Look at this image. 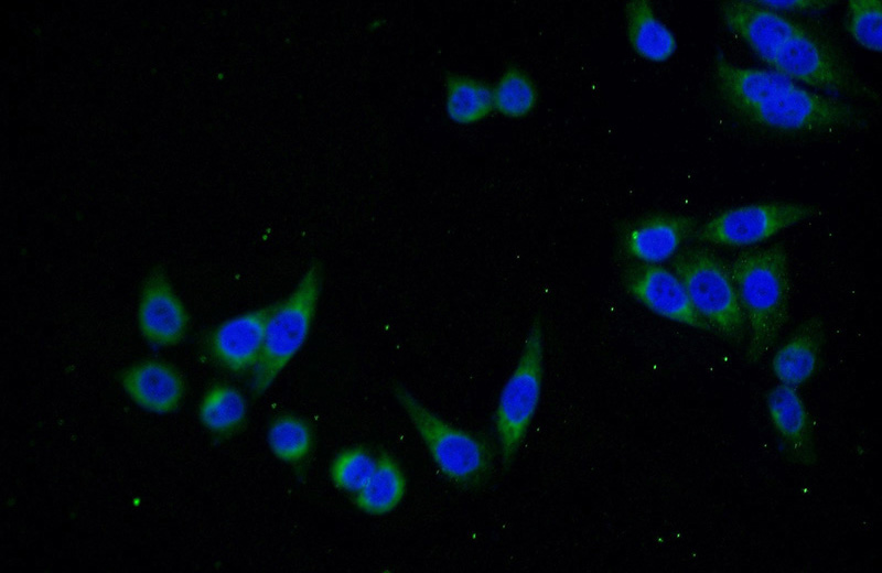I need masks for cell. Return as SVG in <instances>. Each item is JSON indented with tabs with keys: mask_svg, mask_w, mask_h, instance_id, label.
Instances as JSON below:
<instances>
[{
	"mask_svg": "<svg viewBox=\"0 0 882 573\" xmlns=\"http://www.w3.org/2000/svg\"><path fill=\"white\" fill-rule=\"evenodd\" d=\"M730 273L749 328L746 359L760 361L783 328L789 306L786 250L771 246L746 250L731 263Z\"/></svg>",
	"mask_w": 882,
	"mask_h": 573,
	"instance_id": "1",
	"label": "cell"
},
{
	"mask_svg": "<svg viewBox=\"0 0 882 573\" xmlns=\"http://www.w3.org/2000/svg\"><path fill=\"white\" fill-rule=\"evenodd\" d=\"M395 394L432 461L450 482L476 489L488 480L494 454L484 439L449 424L401 387L395 388Z\"/></svg>",
	"mask_w": 882,
	"mask_h": 573,
	"instance_id": "2",
	"label": "cell"
},
{
	"mask_svg": "<svg viewBox=\"0 0 882 573\" xmlns=\"http://www.w3.org/2000/svg\"><path fill=\"white\" fill-rule=\"evenodd\" d=\"M322 288L320 263L310 264L287 299L271 306L260 357L252 369L251 390L262 394L277 379L311 332Z\"/></svg>",
	"mask_w": 882,
	"mask_h": 573,
	"instance_id": "3",
	"label": "cell"
},
{
	"mask_svg": "<svg viewBox=\"0 0 882 573\" xmlns=\"http://www.w3.org/2000/svg\"><path fill=\"white\" fill-rule=\"evenodd\" d=\"M746 122L779 133H821L849 128L860 118L841 100L809 91L795 82L749 105L728 108Z\"/></svg>",
	"mask_w": 882,
	"mask_h": 573,
	"instance_id": "4",
	"label": "cell"
},
{
	"mask_svg": "<svg viewBox=\"0 0 882 573\" xmlns=\"http://www.w3.org/2000/svg\"><path fill=\"white\" fill-rule=\"evenodd\" d=\"M695 310L711 332L731 343L744 339L746 322L729 268L713 252L692 247L673 263Z\"/></svg>",
	"mask_w": 882,
	"mask_h": 573,
	"instance_id": "5",
	"label": "cell"
},
{
	"mask_svg": "<svg viewBox=\"0 0 882 573\" xmlns=\"http://www.w3.org/2000/svg\"><path fill=\"white\" fill-rule=\"evenodd\" d=\"M542 379L544 333L541 322L535 320L517 364L502 388L495 409V433L505 467L514 461L537 412Z\"/></svg>",
	"mask_w": 882,
	"mask_h": 573,
	"instance_id": "6",
	"label": "cell"
},
{
	"mask_svg": "<svg viewBox=\"0 0 882 573\" xmlns=\"http://www.w3.org/2000/svg\"><path fill=\"white\" fill-rule=\"evenodd\" d=\"M815 213V206L802 203L772 202L743 205L727 209L704 223L696 231V237L701 241L721 246H749L768 239Z\"/></svg>",
	"mask_w": 882,
	"mask_h": 573,
	"instance_id": "7",
	"label": "cell"
},
{
	"mask_svg": "<svg viewBox=\"0 0 882 573\" xmlns=\"http://www.w3.org/2000/svg\"><path fill=\"white\" fill-rule=\"evenodd\" d=\"M767 65L792 80L821 90H857L853 75L837 52L807 29L789 39Z\"/></svg>",
	"mask_w": 882,
	"mask_h": 573,
	"instance_id": "8",
	"label": "cell"
},
{
	"mask_svg": "<svg viewBox=\"0 0 882 573\" xmlns=\"http://www.w3.org/2000/svg\"><path fill=\"white\" fill-rule=\"evenodd\" d=\"M625 285L635 300L656 315L711 332L708 323L695 310L675 272L659 264L642 263L628 271Z\"/></svg>",
	"mask_w": 882,
	"mask_h": 573,
	"instance_id": "9",
	"label": "cell"
},
{
	"mask_svg": "<svg viewBox=\"0 0 882 573\" xmlns=\"http://www.w3.org/2000/svg\"><path fill=\"white\" fill-rule=\"evenodd\" d=\"M725 26L766 64L805 28L757 1L733 0L719 6Z\"/></svg>",
	"mask_w": 882,
	"mask_h": 573,
	"instance_id": "10",
	"label": "cell"
},
{
	"mask_svg": "<svg viewBox=\"0 0 882 573\" xmlns=\"http://www.w3.org/2000/svg\"><path fill=\"white\" fill-rule=\"evenodd\" d=\"M189 321L187 310L166 275L152 272L142 286L137 309L142 337L157 346H174L184 338Z\"/></svg>",
	"mask_w": 882,
	"mask_h": 573,
	"instance_id": "11",
	"label": "cell"
},
{
	"mask_svg": "<svg viewBox=\"0 0 882 573\" xmlns=\"http://www.w3.org/2000/svg\"><path fill=\"white\" fill-rule=\"evenodd\" d=\"M270 311L271 306L257 309L220 323L208 339L213 359L235 374L254 369L261 354Z\"/></svg>",
	"mask_w": 882,
	"mask_h": 573,
	"instance_id": "12",
	"label": "cell"
},
{
	"mask_svg": "<svg viewBox=\"0 0 882 573\" xmlns=\"http://www.w3.org/2000/svg\"><path fill=\"white\" fill-rule=\"evenodd\" d=\"M766 409L785 456L795 464L816 462L811 418L795 387L777 385L766 394Z\"/></svg>",
	"mask_w": 882,
	"mask_h": 573,
	"instance_id": "13",
	"label": "cell"
},
{
	"mask_svg": "<svg viewBox=\"0 0 882 573\" xmlns=\"http://www.w3.org/2000/svg\"><path fill=\"white\" fill-rule=\"evenodd\" d=\"M695 227V219L684 215L647 216L625 231L623 246L632 258L646 264H658L677 252Z\"/></svg>",
	"mask_w": 882,
	"mask_h": 573,
	"instance_id": "14",
	"label": "cell"
},
{
	"mask_svg": "<svg viewBox=\"0 0 882 573\" xmlns=\"http://www.w3.org/2000/svg\"><path fill=\"white\" fill-rule=\"evenodd\" d=\"M121 385L137 406L160 414L175 411L185 392L179 370L161 360H146L129 367L121 376Z\"/></svg>",
	"mask_w": 882,
	"mask_h": 573,
	"instance_id": "15",
	"label": "cell"
},
{
	"mask_svg": "<svg viewBox=\"0 0 882 573\" xmlns=\"http://www.w3.org/2000/svg\"><path fill=\"white\" fill-rule=\"evenodd\" d=\"M825 339L818 316L802 322L772 358V370L781 383L798 387L815 374Z\"/></svg>",
	"mask_w": 882,
	"mask_h": 573,
	"instance_id": "16",
	"label": "cell"
},
{
	"mask_svg": "<svg viewBox=\"0 0 882 573\" xmlns=\"http://www.w3.org/2000/svg\"><path fill=\"white\" fill-rule=\"evenodd\" d=\"M628 42L642 58L662 63L669 60L677 48L673 32L662 22L646 0H632L625 4Z\"/></svg>",
	"mask_w": 882,
	"mask_h": 573,
	"instance_id": "17",
	"label": "cell"
},
{
	"mask_svg": "<svg viewBox=\"0 0 882 573\" xmlns=\"http://www.w3.org/2000/svg\"><path fill=\"white\" fill-rule=\"evenodd\" d=\"M406 488V477L400 466L390 455L384 453L377 458L368 483L354 494V504L368 515L381 516L400 504Z\"/></svg>",
	"mask_w": 882,
	"mask_h": 573,
	"instance_id": "18",
	"label": "cell"
},
{
	"mask_svg": "<svg viewBox=\"0 0 882 573\" xmlns=\"http://www.w3.org/2000/svg\"><path fill=\"white\" fill-rule=\"evenodd\" d=\"M445 110L460 125H473L488 117L493 109L492 88L466 75L445 78Z\"/></svg>",
	"mask_w": 882,
	"mask_h": 573,
	"instance_id": "19",
	"label": "cell"
},
{
	"mask_svg": "<svg viewBox=\"0 0 882 573\" xmlns=\"http://www.w3.org/2000/svg\"><path fill=\"white\" fill-rule=\"evenodd\" d=\"M247 403L243 393L227 383L212 386L198 406L201 423L212 433L229 435L245 422Z\"/></svg>",
	"mask_w": 882,
	"mask_h": 573,
	"instance_id": "20",
	"label": "cell"
},
{
	"mask_svg": "<svg viewBox=\"0 0 882 573\" xmlns=\"http://www.w3.org/2000/svg\"><path fill=\"white\" fill-rule=\"evenodd\" d=\"M493 109L507 118L529 115L538 101L533 79L520 68L508 67L492 88Z\"/></svg>",
	"mask_w": 882,
	"mask_h": 573,
	"instance_id": "21",
	"label": "cell"
},
{
	"mask_svg": "<svg viewBox=\"0 0 882 573\" xmlns=\"http://www.w3.org/2000/svg\"><path fill=\"white\" fill-rule=\"evenodd\" d=\"M268 444L279 460L290 464L302 462L313 445L310 425L292 414L279 415L270 424Z\"/></svg>",
	"mask_w": 882,
	"mask_h": 573,
	"instance_id": "22",
	"label": "cell"
},
{
	"mask_svg": "<svg viewBox=\"0 0 882 573\" xmlns=\"http://www.w3.org/2000/svg\"><path fill=\"white\" fill-rule=\"evenodd\" d=\"M847 30L862 47L872 52H881V0H850L847 6Z\"/></svg>",
	"mask_w": 882,
	"mask_h": 573,
	"instance_id": "23",
	"label": "cell"
},
{
	"mask_svg": "<svg viewBox=\"0 0 882 573\" xmlns=\"http://www.w3.org/2000/svg\"><path fill=\"white\" fill-rule=\"evenodd\" d=\"M377 465L368 451L353 447L340 453L331 465V478L335 487L356 494L370 479Z\"/></svg>",
	"mask_w": 882,
	"mask_h": 573,
	"instance_id": "24",
	"label": "cell"
},
{
	"mask_svg": "<svg viewBox=\"0 0 882 573\" xmlns=\"http://www.w3.org/2000/svg\"><path fill=\"white\" fill-rule=\"evenodd\" d=\"M759 4L771 9L773 11H790V12H808L826 9L830 6V1L821 0H794V1H757Z\"/></svg>",
	"mask_w": 882,
	"mask_h": 573,
	"instance_id": "25",
	"label": "cell"
}]
</instances>
